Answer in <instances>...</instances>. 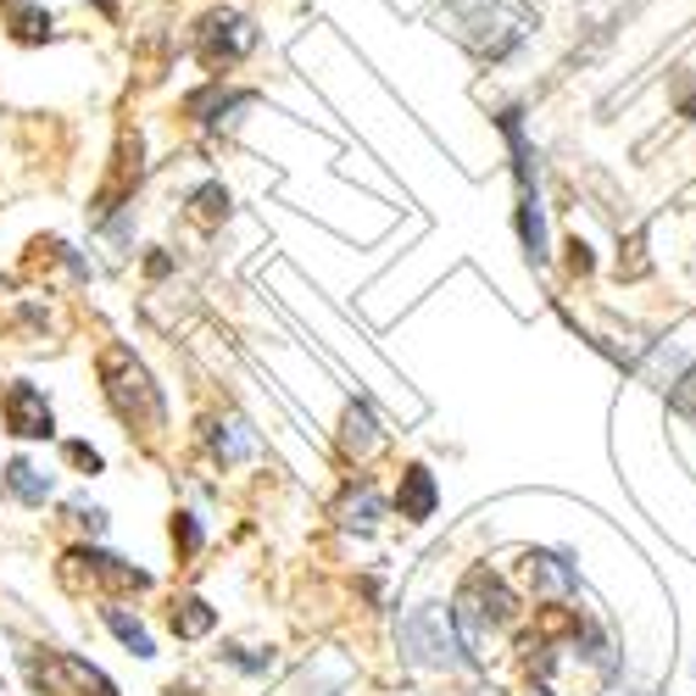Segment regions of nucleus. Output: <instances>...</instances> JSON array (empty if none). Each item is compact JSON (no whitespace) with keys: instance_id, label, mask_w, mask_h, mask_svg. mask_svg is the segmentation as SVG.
<instances>
[{"instance_id":"11","label":"nucleus","mask_w":696,"mask_h":696,"mask_svg":"<svg viewBox=\"0 0 696 696\" xmlns=\"http://www.w3.org/2000/svg\"><path fill=\"white\" fill-rule=\"evenodd\" d=\"M101 625H107V630H112V636H118V641H123L134 658H156V641H151V630H145V625L129 614V607L107 601V607H101Z\"/></svg>"},{"instance_id":"10","label":"nucleus","mask_w":696,"mask_h":696,"mask_svg":"<svg viewBox=\"0 0 696 696\" xmlns=\"http://www.w3.org/2000/svg\"><path fill=\"white\" fill-rule=\"evenodd\" d=\"M167 625H173V636H179V641H201V636L218 630V614H212L201 596H179V601L167 607Z\"/></svg>"},{"instance_id":"8","label":"nucleus","mask_w":696,"mask_h":696,"mask_svg":"<svg viewBox=\"0 0 696 696\" xmlns=\"http://www.w3.org/2000/svg\"><path fill=\"white\" fill-rule=\"evenodd\" d=\"M429 619H434V607H418V614L401 625L407 658H418V663H452V636H429Z\"/></svg>"},{"instance_id":"16","label":"nucleus","mask_w":696,"mask_h":696,"mask_svg":"<svg viewBox=\"0 0 696 696\" xmlns=\"http://www.w3.org/2000/svg\"><path fill=\"white\" fill-rule=\"evenodd\" d=\"M67 463L84 468V474H101V452H96V446H84V441H67Z\"/></svg>"},{"instance_id":"17","label":"nucleus","mask_w":696,"mask_h":696,"mask_svg":"<svg viewBox=\"0 0 696 696\" xmlns=\"http://www.w3.org/2000/svg\"><path fill=\"white\" fill-rule=\"evenodd\" d=\"M73 518H78V524L90 530V535H101V530H107V512H101V507H84V501H73Z\"/></svg>"},{"instance_id":"1","label":"nucleus","mask_w":696,"mask_h":696,"mask_svg":"<svg viewBox=\"0 0 696 696\" xmlns=\"http://www.w3.org/2000/svg\"><path fill=\"white\" fill-rule=\"evenodd\" d=\"M101 385H107V401H112V412L129 423V434L140 429L145 441H151V434H162V423H167L162 390H156V379L145 374V363L129 352L123 340H112L107 352H101Z\"/></svg>"},{"instance_id":"7","label":"nucleus","mask_w":696,"mask_h":696,"mask_svg":"<svg viewBox=\"0 0 696 696\" xmlns=\"http://www.w3.org/2000/svg\"><path fill=\"white\" fill-rule=\"evenodd\" d=\"M434 507H441V485H434V474L423 463H412L396 485V512L407 524H423V518H434Z\"/></svg>"},{"instance_id":"3","label":"nucleus","mask_w":696,"mask_h":696,"mask_svg":"<svg viewBox=\"0 0 696 696\" xmlns=\"http://www.w3.org/2000/svg\"><path fill=\"white\" fill-rule=\"evenodd\" d=\"M446 12L457 18V34L479 56H507L518 40H524V18L507 12L501 0H446Z\"/></svg>"},{"instance_id":"2","label":"nucleus","mask_w":696,"mask_h":696,"mask_svg":"<svg viewBox=\"0 0 696 696\" xmlns=\"http://www.w3.org/2000/svg\"><path fill=\"white\" fill-rule=\"evenodd\" d=\"M512 596H507V585L490 574V568H474L468 579H463V590H457V601H452V625H457V641L468 647V652H479L485 658V647L512 625Z\"/></svg>"},{"instance_id":"6","label":"nucleus","mask_w":696,"mask_h":696,"mask_svg":"<svg viewBox=\"0 0 696 696\" xmlns=\"http://www.w3.org/2000/svg\"><path fill=\"white\" fill-rule=\"evenodd\" d=\"M379 441H385V429H379L374 407H368V401H352V407H345V418H340V452L352 457V463H363V457L379 452Z\"/></svg>"},{"instance_id":"15","label":"nucleus","mask_w":696,"mask_h":696,"mask_svg":"<svg viewBox=\"0 0 696 696\" xmlns=\"http://www.w3.org/2000/svg\"><path fill=\"white\" fill-rule=\"evenodd\" d=\"M190 207H196V218H207V223H212V218H223V212H229V196H223V185H201V190L190 196Z\"/></svg>"},{"instance_id":"13","label":"nucleus","mask_w":696,"mask_h":696,"mask_svg":"<svg viewBox=\"0 0 696 696\" xmlns=\"http://www.w3.org/2000/svg\"><path fill=\"white\" fill-rule=\"evenodd\" d=\"M340 518H345V524H357V530H374L379 524V496H374V485H357L352 496H345Z\"/></svg>"},{"instance_id":"4","label":"nucleus","mask_w":696,"mask_h":696,"mask_svg":"<svg viewBox=\"0 0 696 696\" xmlns=\"http://www.w3.org/2000/svg\"><path fill=\"white\" fill-rule=\"evenodd\" d=\"M0 418H7V429L18 434V441H51L56 434V412H51L45 390L29 385V379L0 390Z\"/></svg>"},{"instance_id":"5","label":"nucleus","mask_w":696,"mask_h":696,"mask_svg":"<svg viewBox=\"0 0 696 696\" xmlns=\"http://www.w3.org/2000/svg\"><path fill=\"white\" fill-rule=\"evenodd\" d=\"M256 45V29L245 23V18H234V12H223V18H207V29H201V62L212 67V73H223V67H234L245 51Z\"/></svg>"},{"instance_id":"9","label":"nucleus","mask_w":696,"mask_h":696,"mask_svg":"<svg viewBox=\"0 0 696 696\" xmlns=\"http://www.w3.org/2000/svg\"><path fill=\"white\" fill-rule=\"evenodd\" d=\"M0 485H7V496H12V501H23V507H45V496L56 490V485H51V474H45V468H34L29 457L7 463V474H0Z\"/></svg>"},{"instance_id":"12","label":"nucleus","mask_w":696,"mask_h":696,"mask_svg":"<svg viewBox=\"0 0 696 696\" xmlns=\"http://www.w3.org/2000/svg\"><path fill=\"white\" fill-rule=\"evenodd\" d=\"M212 452H218V463H240V457L251 452V434H245V423H240V418L212 423Z\"/></svg>"},{"instance_id":"14","label":"nucleus","mask_w":696,"mask_h":696,"mask_svg":"<svg viewBox=\"0 0 696 696\" xmlns=\"http://www.w3.org/2000/svg\"><path fill=\"white\" fill-rule=\"evenodd\" d=\"M173 552H179V557H196V552H201V524H196V512H173Z\"/></svg>"},{"instance_id":"18","label":"nucleus","mask_w":696,"mask_h":696,"mask_svg":"<svg viewBox=\"0 0 696 696\" xmlns=\"http://www.w3.org/2000/svg\"><path fill=\"white\" fill-rule=\"evenodd\" d=\"M40 34H51V18H40V12H23V18H18V40H40Z\"/></svg>"}]
</instances>
